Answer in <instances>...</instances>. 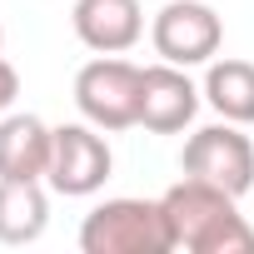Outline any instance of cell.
Listing matches in <instances>:
<instances>
[{
  "label": "cell",
  "instance_id": "6da1fadb",
  "mask_svg": "<svg viewBox=\"0 0 254 254\" xmlns=\"http://www.w3.org/2000/svg\"><path fill=\"white\" fill-rule=\"evenodd\" d=\"M165 204V224L175 249L190 254H254V229L239 214V194L185 175L180 185H170L160 194Z\"/></svg>",
  "mask_w": 254,
  "mask_h": 254
},
{
  "label": "cell",
  "instance_id": "7a4b0ae2",
  "mask_svg": "<svg viewBox=\"0 0 254 254\" xmlns=\"http://www.w3.org/2000/svg\"><path fill=\"white\" fill-rule=\"evenodd\" d=\"M80 249L85 254H170V224L160 199H105L85 214L80 224Z\"/></svg>",
  "mask_w": 254,
  "mask_h": 254
},
{
  "label": "cell",
  "instance_id": "3957f363",
  "mask_svg": "<svg viewBox=\"0 0 254 254\" xmlns=\"http://www.w3.org/2000/svg\"><path fill=\"white\" fill-rule=\"evenodd\" d=\"M140 85H145V70L120 60V55H100L90 65H80L75 75V105L90 125H100L105 135L115 130H130L140 125Z\"/></svg>",
  "mask_w": 254,
  "mask_h": 254
},
{
  "label": "cell",
  "instance_id": "277c9868",
  "mask_svg": "<svg viewBox=\"0 0 254 254\" xmlns=\"http://www.w3.org/2000/svg\"><path fill=\"white\" fill-rule=\"evenodd\" d=\"M180 170L194 180H209L229 194H249L254 190V145L234 120H219V125H204V130H194L185 140Z\"/></svg>",
  "mask_w": 254,
  "mask_h": 254
},
{
  "label": "cell",
  "instance_id": "5b68a950",
  "mask_svg": "<svg viewBox=\"0 0 254 254\" xmlns=\"http://www.w3.org/2000/svg\"><path fill=\"white\" fill-rule=\"evenodd\" d=\"M150 40H155V55L170 65H185V70L209 65L224 45V20L204 0H170V5H160V15L150 25Z\"/></svg>",
  "mask_w": 254,
  "mask_h": 254
},
{
  "label": "cell",
  "instance_id": "8992f818",
  "mask_svg": "<svg viewBox=\"0 0 254 254\" xmlns=\"http://www.w3.org/2000/svg\"><path fill=\"white\" fill-rule=\"evenodd\" d=\"M115 170V155L100 135V125H60L55 130V150H50V190L55 194H70V199H85L95 194Z\"/></svg>",
  "mask_w": 254,
  "mask_h": 254
},
{
  "label": "cell",
  "instance_id": "52a82bcc",
  "mask_svg": "<svg viewBox=\"0 0 254 254\" xmlns=\"http://www.w3.org/2000/svg\"><path fill=\"white\" fill-rule=\"evenodd\" d=\"M204 90L185 75V65H145V85H140V125L150 135H180L185 125L199 115Z\"/></svg>",
  "mask_w": 254,
  "mask_h": 254
},
{
  "label": "cell",
  "instance_id": "ba28073f",
  "mask_svg": "<svg viewBox=\"0 0 254 254\" xmlns=\"http://www.w3.org/2000/svg\"><path fill=\"white\" fill-rule=\"evenodd\" d=\"M75 40L95 55H125L145 35V10L140 0H75L70 10Z\"/></svg>",
  "mask_w": 254,
  "mask_h": 254
},
{
  "label": "cell",
  "instance_id": "9c48e42d",
  "mask_svg": "<svg viewBox=\"0 0 254 254\" xmlns=\"http://www.w3.org/2000/svg\"><path fill=\"white\" fill-rule=\"evenodd\" d=\"M55 130L40 115H0V180H45Z\"/></svg>",
  "mask_w": 254,
  "mask_h": 254
},
{
  "label": "cell",
  "instance_id": "30bf717a",
  "mask_svg": "<svg viewBox=\"0 0 254 254\" xmlns=\"http://www.w3.org/2000/svg\"><path fill=\"white\" fill-rule=\"evenodd\" d=\"M50 224L40 180H0V244H35Z\"/></svg>",
  "mask_w": 254,
  "mask_h": 254
},
{
  "label": "cell",
  "instance_id": "8fae6325",
  "mask_svg": "<svg viewBox=\"0 0 254 254\" xmlns=\"http://www.w3.org/2000/svg\"><path fill=\"white\" fill-rule=\"evenodd\" d=\"M204 100H209V110L219 120L254 125V65L249 60H209Z\"/></svg>",
  "mask_w": 254,
  "mask_h": 254
},
{
  "label": "cell",
  "instance_id": "7c38bea8",
  "mask_svg": "<svg viewBox=\"0 0 254 254\" xmlns=\"http://www.w3.org/2000/svg\"><path fill=\"white\" fill-rule=\"evenodd\" d=\"M15 95H20V75H15V65L5 55H0V115L15 105Z\"/></svg>",
  "mask_w": 254,
  "mask_h": 254
},
{
  "label": "cell",
  "instance_id": "4fadbf2b",
  "mask_svg": "<svg viewBox=\"0 0 254 254\" xmlns=\"http://www.w3.org/2000/svg\"><path fill=\"white\" fill-rule=\"evenodd\" d=\"M0 55H5V25H0Z\"/></svg>",
  "mask_w": 254,
  "mask_h": 254
}]
</instances>
